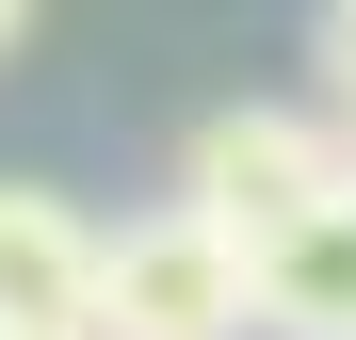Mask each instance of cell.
Listing matches in <instances>:
<instances>
[{"mask_svg": "<svg viewBox=\"0 0 356 340\" xmlns=\"http://www.w3.org/2000/svg\"><path fill=\"white\" fill-rule=\"evenodd\" d=\"M81 340H243V243H227L211 211H146L113 227L97 275H81Z\"/></svg>", "mask_w": 356, "mask_h": 340, "instance_id": "obj_1", "label": "cell"}, {"mask_svg": "<svg viewBox=\"0 0 356 340\" xmlns=\"http://www.w3.org/2000/svg\"><path fill=\"white\" fill-rule=\"evenodd\" d=\"M340 162H356L340 113H275V97H243V113H211V130L178 146V211H211L227 243H259V227H291Z\"/></svg>", "mask_w": 356, "mask_h": 340, "instance_id": "obj_2", "label": "cell"}, {"mask_svg": "<svg viewBox=\"0 0 356 340\" xmlns=\"http://www.w3.org/2000/svg\"><path fill=\"white\" fill-rule=\"evenodd\" d=\"M243 324H259V340H356V162H340L291 227L243 243Z\"/></svg>", "mask_w": 356, "mask_h": 340, "instance_id": "obj_3", "label": "cell"}, {"mask_svg": "<svg viewBox=\"0 0 356 340\" xmlns=\"http://www.w3.org/2000/svg\"><path fill=\"white\" fill-rule=\"evenodd\" d=\"M81 275H97V227L49 179H0V340H81Z\"/></svg>", "mask_w": 356, "mask_h": 340, "instance_id": "obj_4", "label": "cell"}, {"mask_svg": "<svg viewBox=\"0 0 356 340\" xmlns=\"http://www.w3.org/2000/svg\"><path fill=\"white\" fill-rule=\"evenodd\" d=\"M324 113L356 130V0H324Z\"/></svg>", "mask_w": 356, "mask_h": 340, "instance_id": "obj_5", "label": "cell"}, {"mask_svg": "<svg viewBox=\"0 0 356 340\" xmlns=\"http://www.w3.org/2000/svg\"><path fill=\"white\" fill-rule=\"evenodd\" d=\"M17 33H33V0H0V65H17Z\"/></svg>", "mask_w": 356, "mask_h": 340, "instance_id": "obj_6", "label": "cell"}]
</instances>
